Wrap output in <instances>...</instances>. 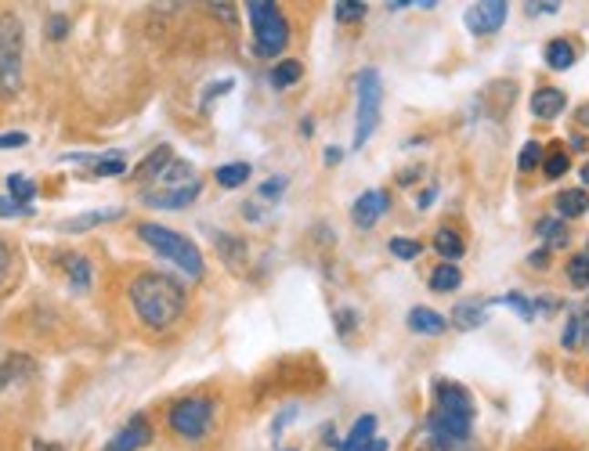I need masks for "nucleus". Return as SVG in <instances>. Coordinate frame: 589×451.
Here are the masks:
<instances>
[{"label":"nucleus","mask_w":589,"mask_h":451,"mask_svg":"<svg viewBox=\"0 0 589 451\" xmlns=\"http://www.w3.org/2000/svg\"><path fill=\"white\" fill-rule=\"evenodd\" d=\"M474 426V397L452 383H434V408L427 419V451H467Z\"/></svg>","instance_id":"1"},{"label":"nucleus","mask_w":589,"mask_h":451,"mask_svg":"<svg viewBox=\"0 0 589 451\" xmlns=\"http://www.w3.org/2000/svg\"><path fill=\"white\" fill-rule=\"evenodd\" d=\"M127 296H130V307H134V314L141 318V325L152 329V333H167L170 325H178L181 314H185V307H189L185 285H181L178 278L163 274V271H145V274H138V278L130 282Z\"/></svg>","instance_id":"2"},{"label":"nucleus","mask_w":589,"mask_h":451,"mask_svg":"<svg viewBox=\"0 0 589 451\" xmlns=\"http://www.w3.org/2000/svg\"><path fill=\"white\" fill-rule=\"evenodd\" d=\"M138 239H141L152 253H160L163 261L178 264L192 282L202 278L206 264H202V253H199V246L192 239H185V235H178V231H170V228H163V224H152V220L138 224Z\"/></svg>","instance_id":"3"},{"label":"nucleus","mask_w":589,"mask_h":451,"mask_svg":"<svg viewBox=\"0 0 589 451\" xmlns=\"http://www.w3.org/2000/svg\"><path fill=\"white\" fill-rule=\"evenodd\" d=\"M26 62V26L15 11H0V97H15L22 90Z\"/></svg>","instance_id":"4"},{"label":"nucleus","mask_w":589,"mask_h":451,"mask_svg":"<svg viewBox=\"0 0 589 451\" xmlns=\"http://www.w3.org/2000/svg\"><path fill=\"white\" fill-rule=\"evenodd\" d=\"M250 29H253V47L261 58H279L290 44V22L272 0H250L246 4Z\"/></svg>","instance_id":"5"},{"label":"nucleus","mask_w":589,"mask_h":451,"mask_svg":"<svg viewBox=\"0 0 589 451\" xmlns=\"http://www.w3.org/2000/svg\"><path fill=\"white\" fill-rule=\"evenodd\" d=\"M358 105H355V149H366V141L380 127V108H384V80L377 69H362L358 80Z\"/></svg>","instance_id":"6"},{"label":"nucleus","mask_w":589,"mask_h":451,"mask_svg":"<svg viewBox=\"0 0 589 451\" xmlns=\"http://www.w3.org/2000/svg\"><path fill=\"white\" fill-rule=\"evenodd\" d=\"M213 401L210 397H185V401H178L174 408H170V415H167V423H170V430L178 434V437H185V441H199V437H206V430H210V423H213Z\"/></svg>","instance_id":"7"},{"label":"nucleus","mask_w":589,"mask_h":451,"mask_svg":"<svg viewBox=\"0 0 589 451\" xmlns=\"http://www.w3.org/2000/svg\"><path fill=\"white\" fill-rule=\"evenodd\" d=\"M506 15H510V4H506V0H481V4H470V7H467L463 22H467V29H470L474 36H491V33L502 29Z\"/></svg>","instance_id":"8"},{"label":"nucleus","mask_w":589,"mask_h":451,"mask_svg":"<svg viewBox=\"0 0 589 451\" xmlns=\"http://www.w3.org/2000/svg\"><path fill=\"white\" fill-rule=\"evenodd\" d=\"M388 210H391V195H388L384 188H369V191H362V195L355 199L351 220H355L358 231H369V228H377V224L388 217Z\"/></svg>","instance_id":"9"},{"label":"nucleus","mask_w":589,"mask_h":451,"mask_svg":"<svg viewBox=\"0 0 589 451\" xmlns=\"http://www.w3.org/2000/svg\"><path fill=\"white\" fill-rule=\"evenodd\" d=\"M149 441H152V426H149V419H145V415H134L123 430H116V434L105 441V448L101 451H141Z\"/></svg>","instance_id":"10"},{"label":"nucleus","mask_w":589,"mask_h":451,"mask_svg":"<svg viewBox=\"0 0 589 451\" xmlns=\"http://www.w3.org/2000/svg\"><path fill=\"white\" fill-rule=\"evenodd\" d=\"M199 191H202V180H199V184H189V188H149L141 199H145L149 206H156V210H185V206L196 202Z\"/></svg>","instance_id":"11"},{"label":"nucleus","mask_w":589,"mask_h":451,"mask_svg":"<svg viewBox=\"0 0 589 451\" xmlns=\"http://www.w3.org/2000/svg\"><path fill=\"white\" fill-rule=\"evenodd\" d=\"M568 108V94L561 87H539L532 94V116L535 119H557Z\"/></svg>","instance_id":"12"},{"label":"nucleus","mask_w":589,"mask_h":451,"mask_svg":"<svg viewBox=\"0 0 589 451\" xmlns=\"http://www.w3.org/2000/svg\"><path fill=\"white\" fill-rule=\"evenodd\" d=\"M33 375H36V361L29 358V354H7V358L0 361V390L18 386V383H26Z\"/></svg>","instance_id":"13"},{"label":"nucleus","mask_w":589,"mask_h":451,"mask_svg":"<svg viewBox=\"0 0 589 451\" xmlns=\"http://www.w3.org/2000/svg\"><path fill=\"white\" fill-rule=\"evenodd\" d=\"M405 322H408V329H412L416 336H441V333L449 329V318L438 314V311H430V307H412Z\"/></svg>","instance_id":"14"},{"label":"nucleus","mask_w":589,"mask_h":451,"mask_svg":"<svg viewBox=\"0 0 589 451\" xmlns=\"http://www.w3.org/2000/svg\"><path fill=\"white\" fill-rule=\"evenodd\" d=\"M553 210H557V217H561V220H575V217H583V213H589V191L586 188H564V191H557Z\"/></svg>","instance_id":"15"},{"label":"nucleus","mask_w":589,"mask_h":451,"mask_svg":"<svg viewBox=\"0 0 589 451\" xmlns=\"http://www.w3.org/2000/svg\"><path fill=\"white\" fill-rule=\"evenodd\" d=\"M174 163V152H170V145H160L156 152H149L145 156V163H138L134 167V180L138 184H149V180H160V174L167 170Z\"/></svg>","instance_id":"16"},{"label":"nucleus","mask_w":589,"mask_h":451,"mask_svg":"<svg viewBox=\"0 0 589 451\" xmlns=\"http://www.w3.org/2000/svg\"><path fill=\"white\" fill-rule=\"evenodd\" d=\"M373 437H377V415H362V419H355L351 434L336 445V451H358L362 445H369Z\"/></svg>","instance_id":"17"},{"label":"nucleus","mask_w":589,"mask_h":451,"mask_svg":"<svg viewBox=\"0 0 589 451\" xmlns=\"http://www.w3.org/2000/svg\"><path fill=\"white\" fill-rule=\"evenodd\" d=\"M213 239H217V253L224 257V264L232 271H243V264H246V242L228 235V231H217Z\"/></svg>","instance_id":"18"},{"label":"nucleus","mask_w":589,"mask_h":451,"mask_svg":"<svg viewBox=\"0 0 589 451\" xmlns=\"http://www.w3.org/2000/svg\"><path fill=\"white\" fill-rule=\"evenodd\" d=\"M456 329H478V325H485L489 322V307L485 303H456L452 307V318H449Z\"/></svg>","instance_id":"19"},{"label":"nucleus","mask_w":589,"mask_h":451,"mask_svg":"<svg viewBox=\"0 0 589 451\" xmlns=\"http://www.w3.org/2000/svg\"><path fill=\"white\" fill-rule=\"evenodd\" d=\"M66 278H69V285H73V292H91V261L88 257H77V253H69L66 257Z\"/></svg>","instance_id":"20"},{"label":"nucleus","mask_w":589,"mask_h":451,"mask_svg":"<svg viewBox=\"0 0 589 451\" xmlns=\"http://www.w3.org/2000/svg\"><path fill=\"white\" fill-rule=\"evenodd\" d=\"M434 250L445 257V264H456V261L467 253V242H463V235H460V231L441 228V231L434 235Z\"/></svg>","instance_id":"21"},{"label":"nucleus","mask_w":589,"mask_h":451,"mask_svg":"<svg viewBox=\"0 0 589 451\" xmlns=\"http://www.w3.org/2000/svg\"><path fill=\"white\" fill-rule=\"evenodd\" d=\"M542 58H546V66L550 69H557V73H564V69H572L575 66V47L568 44V40H550L546 44V51H542Z\"/></svg>","instance_id":"22"},{"label":"nucleus","mask_w":589,"mask_h":451,"mask_svg":"<svg viewBox=\"0 0 589 451\" xmlns=\"http://www.w3.org/2000/svg\"><path fill=\"white\" fill-rule=\"evenodd\" d=\"M535 235L546 242V250H561V246L568 242V224H564L561 217H542V220L535 224Z\"/></svg>","instance_id":"23"},{"label":"nucleus","mask_w":589,"mask_h":451,"mask_svg":"<svg viewBox=\"0 0 589 451\" xmlns=\"http://www.w3.org/2000/svg\"><path fill=\"white\" fill-rule=\"evenodd\" d=\"M463 285V271L456 268V264H438V268L430 271V289L434 292H456Z\"/></svg>","instance_id":"24"},{"label":"nucleus","mask_w":589,"mask_h":451,"mask_svg":"<svg viewBox=\"0 0 589 451\" xmlns=\"http://www.w3.org/2000/svg\"><path fill=\"white\" fill-rule=\"evenodd\" d=\"M123 217V210H95V213H84V217H69L62 220V231H88V228H98V224H108Z\"/></svg>","instance_id":"25"},{"label":"nucleus","mask_w":589,"mask_h":451,"mask_svg":"<svg viewBox=\"0 0 589 451\" xmlns=\"http://www.w3.org/2000/svg\"><path fill=\"white\" fill-rule=\"evenodd\" d=\"M213 180L221 184V188H243L246 180H250V163H224V167H217V174Z\"/></svg>","instance_id":"26"},{"label":"nucleus","mask_w":589,"mask_h":451,"mask_svg":"<svg viewBox=\"0 0 589 451\" xmlns=\"http://www.w3.org/2000/svg\"><path fill=\"white\" fill-rule=\"evenodd\" d=\"M300 73H304V69H300V62H296V58H283V62H279V66H272V73H268V80H272V87H294L296 80H300Z\"/></svg>","instance_id":"27"},{"label":"nucleus","mask_w":589,"mask_h":451,"mask_svg":"<svg viewBox=\"0 0 589 451\" xmlns=\"http://www.w3.org/2000/svg\"><path fill=\"white\" fill-rule=\"evenodd\" d=\"M366 0H336L333 4V15H336V22H344V26H355V22H362L366 18Z\"/></svg>","instance_id":"28"},{"label":"nucleus","mask_w":589,"mask_h":451,"mask_svg":"<svg viewBox=\"0 0 589 451\" xmlns=\"http://www.w3.org/2000/svg\"><path fill=\"white\" fill-rule=\"evenodd\" d=\"M7 195H11V202L29 206V202H33V195H36V184H33L29 178H22V174H11V178H7Z\"/></svg>","instance_id":"29"},{"label":"nucleus","mask_w":589,"mask_h":451,"mask_svg":"<svg viewBox=\"0 0 589 451\" xmlns=\"http://www.w3.org/2000/svg\"><path fill=\"white\" fill-rule=\"evenodd\" d=\"M568 282L572 285H579V289H586L589 285V246L583 253H575L572 261H568Z\"/></svg>","instance_id":"30"},{"label":"nucleus","mask_w":589,"mask_h":451,"mask_svg":"<svg viewBox=\"0 0 589 451\" xmlns=\"http://www.w3.org/2000/svg\"><path fill=\"white\" fill-rule=\"evenodd\" d=\"M568 167H572V159H568V152H561V149H550V156L542 159V174L550 180L564 178L568 174Z\"/></svg>","instance_id":"31"},{"label":"nucleus","mask_w":589,"mask_h":451,"mask_svg":"<svg viewBox=\"0 0 589 451\" xmlns=\"http://www.w3.org/2000/svg\"><path fill=\"white\" fill-rule=\"evenodd\" d=\"M127 170V163H123V156L119 152H112V156H98L95 163H91V174L95 178H116V174H123Z\"/></svg>","instance_id":"32"},{"label":"nucleus","mask_w":589,"mask_h":451,"mask_svg":"<svg viewBox=\"0 0 589 451\" xmlns=\"http://www.w3.org/2000/svg\"><path fill=\"white\" fill-rule=\"evenodd\" d=\"M579 343H583V314L572 311V314H568V325H564V333H561V347H564V351H575Z\"/></svg>","instance_id":"33"},{"label":"nucleus","mask_w":589,"mask_h":451,"mask_svg":"<svg viewBox=\"0 0 589 451\" xmlns=\"http://www.w3.org/2000/svg\"><path fill=\"white\" fill-rule=\"evenodd\" d=\"M388 250H391L398 261H416L423 253V246L416 239H405V235H394L391 242H388Z\"/></svg>","instance_id":"34"},{"label":"nucleus","mask_w":589,"mask_h":451,"mask_svg":"<svg viewBox=\"0 0 589 451\" xmlns=\"http://www.w3.org/2000/svg\"><path fill=\"white\" fill-rule=\"evenodd\" d=\"M499 303H506L510 311H517L524 322H532V318H535V303H532L528 296H521V292H506V296H499Z\"/></svg>","instance_id":"35"},{"label":"nucleus","mask_w":589,"mask_h":451,"mask_svg":"<svg viewBox=\"0 0 589 451\" xmlns=\"http://www.w3.org/2000/svg\"><path fill=\"white\" fill-rule=\"evenodd\" d=\"M539 159H542V145H539V141H528V145L521 149V156H517V170L528 174V170L539 167Z\"/></svg>","instance_id":"36"},{"label":"nucleus","mask_w":589,"mask_h":451,"mask_svg":"<svg viewBox=\"0 0 589 451\" xmlns=\"http://www.w3.org/2000/svg\"><path fill=\"white\" fill-rule=\"evenodd\" d=\"M333 322H336V336L347 340V336L358 329V311H355V307H340V311L333 314Z\"/></svg>","instance_id":"37"},{"label":"nucleus","mask_w":589,"mask_h":451,"mask_svg":"<svg viewBox=\"0 0 589 451\" xmlns=\"http://www.w3.org/2000/svg\"><path fill=\"white\" fill-rule=\"evenodd\" d=\"M47 36L51 40H66L69 36V18L66 15H51L47 18Z\"/></svg>","instance_id":"38"},{"label":"nucleus","mask_w":589,"mask_h":451,"mask_svg":"<svg viewBox=\"0 0 589 451\" xmlns=\"http://www.w3.org/2000/svg\"><path fill=\"white\" fill-rule=\"evenodd\" d=\"M232 87H235V80H217V84H210V87L202 90V108H210V101H217L221 94H228Z\"/></svg>","instance_id":"39"},{"label":"nucleus","mask_w":589,"mask_h":451,"mask_svg":"<svg viewBox=\"0 0 589 451\" xmlns=\"http://www.w3.org/2000/svg\"><path fill=\"white\" fill-rule=\"evenodd\" d=\"M286 188H290V180L286 178H268L261 184V199H279Z\"/></svg>","instance_id":"40"},{"label":"nucleus","mask_w":589,"mask_h":451,"mask_svg":"<svg viewBox=\"0 0 589 451\" xmlns=\"http://www.w3.org/2000/svg\"><path fill=\"white\" fill-rule=\"evenodd\" d=\"M29 213H33L29 206H18L11 199H0V217H29Z\"/></svg>","instance_id":"41"},{"label":"nucleus","mask_w":589,"mask_h":451,"mask_svg":"<svg viewBox=\"0 0 589 451\" xmlns=\"http://www.w3.org/2000/svg\"><path fill=\"white\" fill-rule=\"evenodd\" d=\"M524 11H528V15H557L561 4H557V0H546V4H535V0H532V4H524Z\"/></svg>","instance_id":"42"},{"label":"nucleus","mask_w":589,"mask_h":451,"mask_svg":"<svg viewBox=\"0 0 589 451\" xmlns=\"http://www.w3.org/2000/svg\"><path fill=\"white\" fill-rule=\"evenodd\" d=\"M11 264H15V257H11V250L0 242V285L11 278Z\"/></svg>","instance_id":"43"},{"label":"nucleus","mask_w":589,"mask_h":451,"mask_svg":"<svg viewBox=\"0 0 589 451\" xmlns=\"http://www.w3.org/2000/svg\"><path fill=\"white\" fill-rule=\"evenodd\" d=\"M29 138L22 130H11V134H0V149H22Z\"/></svg>","instance_id":"44"},{"label":"nucleus","mask_w":589,"mask_h":451,"mask_svg":"<svg viewBox=\"0 0 589 451\" xmlns=\"http://www.w3.org/2000/svg\"><path fill=\"white\" fill-rule=\"evenodd\" d=\"M340 159H344V149H336V145H329V149L322 152V163H326V167H336Z\"/></svg>","instance_id":"45"},{"label":"nucleus","mask_w":589,"mask_h":451,"mask_svg":"<svg viewBox=\"0 0 589 451\" xmlns=\"http://www.w3.org/2000/svg\"><path fill=\"white\" fill-rule=\"evenodd\" d=\"M296 419V408L294 405H290V408H286V412H283V415H279V419H275V423H272V430H275V434H279V430H283V426H286V423H294Z\"/></svg>","instance_id":"46"},{"label":"nucleus","mask_w":589,"mask_h":451,"mask_svg":"<svg viewBox=\"0 0 589 451\" xmlns=\"http://www.w3.org/2000/svg\"><path fill=\"white\" fill-rule=\"evenodd\" d=\"M579 314H583V343H579V347H586L589 351V303L579 311Z\"/></svg>","instance_id":"47"},{"label":"nucleus","mask_w":589,"mask_h":451,"mask_svg":"<svg viewBox=\"0 0 589 451\" xmlns=\"http://www.w3.org/2000/svg\"><path fill=\"white\" fill-rule=\"evenodd\" d=\"M546 261H550V250H539V253H532V257H528V264H532V268H542Z\"/></svg>","instance_id":"48"},{"label":"nucleus","mask_w":589,"mask_h":451,"mask_svg":"<svg viewBox=\"0 0 589 451\" xmlns=\"http://www.w3.org/2000/svg\"><path fill=\"white\" fill-rule=\"evenodd\" d=\"M434 195H438L434 188H427V191H419V199H416V206H419V210H423V206H430V202H434Z\"/></svg>","instance_id":"49"},{"label":"nucleus","mask_w":589,"mask_h":451,"mask_svg":"<svg viewBox=\"0 0 589 451\" xmlns=\"http://www.w3.org/2000/svg\"><path fill=\"white\" fill-rule=\"evenodd\" d=\"M358 451H388V441H384V437H373L369 445H362Z\"/></svg>","instance_id":"50"},{"label":"nucleus","mask_w":589,"mask_h":451,"mask_svg":"<svg viewBox=\"0 0 589 451\" xmlns=\"http://www.w3.org/2000/svg\"><path fill=\"white\" fill-rule=\"evenodd\" d=\"M575 123L589 130V105H579V112H575Z\"/></svg>","instance_id":"51"},{"label":"nucleus","mask_w":589,"mask_h":451,"mask_svg":"<svg viewBox=\"0 0 589 451\" xmlns=\"http://www.w3.org/2000/svg\"><path fill=\"white\" fill-rule=\"evenodd\" d=\"M33 451H66L62 445H51V441H33Z\"/></svg>","instance_id":"52"},{"label":"nucleus","mask_w":589,"mask_h":451,"mask_svg":"<svg viewBox=\"0 0 589 451\" xmlns=\"http://www.w3.org/2000/svg\"><path fill=\"white\" fill-rule=\"evenodd\" d=\"M315 134V119H300V138H311Z\"/></svg>","instance_id":"53"},{"label":"nucleus","mask_w":589,"mask_h":451,"mask_svg":"<svg viewBox=\"0 0 589 451\" xmlns=\"http://www.w3.org/2000/svg\"><path fill=\"white\" fill-rule=\"evenodd\" d=\"M568 145H572V149H583V145H586V138H583V134H572V138H568Z\"/></svg>","instance_id":"54"},{"label":"nucleus","mask_w":589,"mask_h":451,"mask_svg":"<svg viewBox=\"0 0 589 451\" xmlns=\"http://www.w3.org/2000/svg\"><path fill=\"white\" fill-rule=\"evenodd\" d=\"M579 178H583V184H589V159L583 163V170H579Z\"/></svg>","instance_id":"55"},{"label":"nucleus","mask_w":589,"mask_h":451,"mask_svg":"<svg viewBox=\"0 0 589 451\" xmlns=\"http://www.w3.org/2000/svg\"><path fill=\"white\" fill-rule=\"evenodd\" d=\"M283 451H296V448H283Z\"/></svg>","instance_id":"56"},{"label":"nucleus","mask_w":589,"mask_h":451,"mask_svg":"<svg viewBox=\"0 0 589 451\" xmlns=\"http://www.w3.org/2000/svg\"><path fill=\"white\" fill-rule=\"evenodd\" d=\"M550 451H561V448H550Z\"/></svg>","instance_id":"57"}]
</instances>
